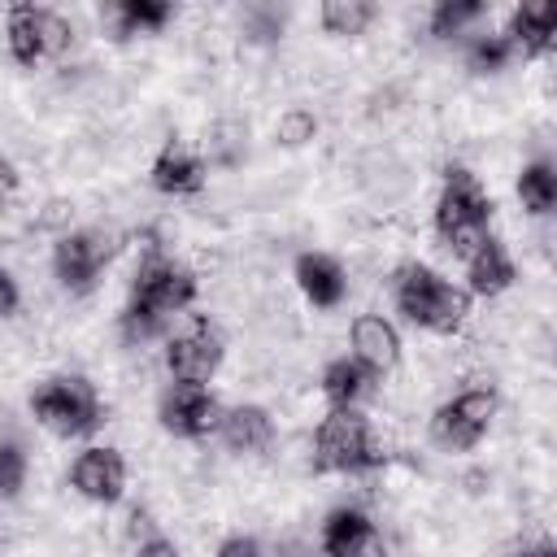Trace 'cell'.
Returning a JSON list of instances; mask_svg holds the SVG:
<instances>
[{"mask_svg":"<svg viewBox=\"0 0 557 557\" xmlns=\"http://www.w3.org/2000/svg\"><path fill=\"white\" fill-rule=\"evenodd\" d=\"M379 553V531L370 522V513L361 509H331L322 522V557H370Z\"/></svg>","mask_w":557,"mask_h":557,"instance_id":"5bb4252c","label":"cell"},{"mask_svg":"<svg viewBox=\"0 0 557 557\" xmlns=\"http://www.w3.org/2000/svg\"><path fill=\"white\" fill-rule=\"evenodd\" d=\"M374 4L370 0H326L318 9V22L326 35H361L370 22H374Z\"/></svg>","mask_w":557,"mask_h":557,"instance_id":"7402d4cb","label":"cell"},{"mask_svg":"<svg viewBox=\"0 0 557 557\" xmlns=\"http://www.w3.org/2000/svg\"><path fill=\"white\" fill-rule=\"evenodd\" d=\"M518 200H522V209L535 213V218L553 213V205H557V170H553L548 161L522 165V174H518Z\"/></svg>","mask_w":557,"mask_h":557,"instance_id":"44dd1931","label":"cell"},{"mask_svg":"<svg viewBox=\"0 0 557 557\" xmlns=\"http://www.w3.org/2000/svg\"><path fill=\"white\" fill-rule=\"evenodd\" d=\"M196 300V274L161 252L144 257L135 278H131V300L122 309V335L135 339H152L165 331V322L174 313H183Z\"/></svg>","mask_w":557,"mask_h":557,"instance_id":"6da1fadb","label":"cell"},{"mask_svg":"<svg viewBox=\"0 0 557 557\" xmlns=\"http://www.w3.org/2000/svg\"><path fill=\"white\" fill-rule=\"evenodd\" d=\"M313 131H318V122H313L309 113H300V109H292V113L278 122V139H283L287 148H296V144L313 139Z\"/></svg>","mask_w":557,"mask_h":557,"instance_id":"484cf974","label":"cell"},{"mask_svg":"<svg viewBox=\"0 0 557 557\" xmlns=\"http://www.w3.org/2000/svg\"><path fill=\"white\" fill-rule=\"evenodd\" d=\"M496 409H500V396L492 387H466V392H457L453 400H444L431 413V440L440 448H453V453L474 448L487 435Z\"/></svg>","mask_w":557,"mask_h":557,"instance_id":"52a82bcc","label":"cell"},{"mask_svg":"<svg viewBox=\"0 0 557 557\" xmlns=\"http://www.w3.org/2000/svg\"><path fill=\"white\" fill-rule=\"evenodd\" d=\"M348 344H352V361H361L374 379L387 374L400 361V335L383 313H357L348 326Z\"/></svg>","mask_w":557,"mask_h":557,"instance_id":"7c38bea8","label":"cell"},{"mask_svg":"<svg viewBox=\"0 0 557 557\" xmlns=\"http://www.w3.org/2000/svg\"><path fill=\"white\" fill-rule=\"evenodd\" d=\"M222 400L209 392V387H196V383H170L157 400V418L170 435L178 440H205L218 431L222 422Z\"/></svg>","mask_w":557,"mask_h":557,"instance_id":"9c48e42d","label":"cell"},{"mask_svg":"<svg viewBox=\"0 0 557 557\" xmlns=\"http://www.w3.org/2000/svg\"><path fill=\"white\" fill-rule=\"evenodd\" d=\"M374 387V374L352 361V357H335L322 366V396L331 400V409H357Z\"/></svg>","mask_w":557,"mask_h":557,"instance_id":"d6986e66","label":"cell"},{"mask_svg":"<svg viewBox=\"0 0 557 557\" xmlns=\"http://www.w3.org/2000/svg\"><path fill=\"white\" fill-rule=\"evenodd\" d=\"M387 453L379 448L361 409H331L313 431V470L322 474H361L383 466Z\"/></svg>","mask_w":557,"mask_h":557,"instance_id":"277c9868","label":"cell"},{"mask_svg":"<svg viewBox=\"0 0 557 557\" xmlns=\"http://www.w3.org/2000/svg\"><path fill=\"white\" fill-rule=\"evenodd\" d=\"M135 557H178V548H174L170 540H161V535H152V540H144V544L135 548Z\"/></svg>","mask_w":557,"mask_h":557,"instance_id":"f546056e","label":"cell"},{"mask_svg":"<svg viewBox=\"0 0 557 557\" xmlns=\"http://www.w3.org/2000/svg\"><path fill=\"white\" fill-rule=\"evenodd\" d=\"M513 61V44L505 35H479L470 48H466V65L474 74H500L505 65Z\"/></svg>","mask_w":557,"mask_h":557,"instance_id":"cb8c5ba5","label":"cell"},{"mask_svg":"<svg viewBox=\"0 0 557 557\" xmlns=\"http://www.w3.org/2000/svg\"><path fill=\"white\" fill-rule=\"evenodd\" d=\"M296 283L305 292V300L313 309H335L348 292V278H344V265L326 252H300L296 257Z\"/></svg>","mask_w":557,"mask_h":557,"instance_id":"2e32d148","label":"cell"},{"mask_svg":"<svg viewBox=\"0 0 557 557\" xmlns=\"http://www.w3.org/2000/svg\"><path fill=\"white\" fill-rule=\"evenodd\" d=\"M487 226H492V200H487L483 183L466 165H453L444 174V187H440V200H435V231H440V239L457 257H470L483 239H492Z\"/></svg>","mask_w":557,"mask_h":557,"instance_id":"3957f363","label":"cell"},{"mask_svg":"<svg viewBox=\"0 0 557 557\" xmlns=\"http://www.w3.org/2000/svg\"><path fill=\"white\" fill-rule=\"evenodd\" d=\"M4 35H9V57L17 65L35 70V65H44V61H52V57H61L70 48L74 26L61 13L44 9V4H13Z\"/></svg>","mask_w":557,"mask_h":557,"instance_id":"8992f818","label":"cell"},{"mask_svg":"<svg viewBox=\"0 0 557 557\" xmlns=\"http://www.w3.org/2000/svg\"><path fill=\"white\" fill-rule=\"evenodd\" d=\"M109 26L117 30V39H131V35H157L170 26L174 17V4L170 0H117L104 9Z\"/></svg>","mask_w":557,"mask_h":557,"instance_id":"ffe728a7","label":"cell"},{"mask_svg":"<svg viewBox=\"0 0 557 557\" xmlns=\"http://www.w3.org/2000/svg\"><path fill=\"white\" fill-rule=\"evenodd\" d=\"M13 191H17V165L9 157H0V205L13 200Z\"/></svg>","mask_w":557,"mask_h":557,"instance_id":"f1b7e54d","label":"cell"},{"mask_svg":"<svg viewBox=\"0 0 557 557\" xmlns=\"http://www.w3.org/2000/svg\"><path fill=\"white\" fill-rule=\"evenodd\" d=\"M218 557H265V548L257 535H226L218 544Z\"/></svg>","mask_w":557,"mask_h":557,"instance_id":"4316f807","label":"cell"},{"mask_svg":"<svg viewBox=\"0 0 557 557\" xmlns=\"http://www.w3.org/2000/svg\"><path fill=\"white\" fill-rule=\"evenodd\" d=\"M218 435L231 453H261L274 440V418L261 405H235V409L222 413Z\"/></svg>","mask_w":557,"mask_h":557,"instance_id":"ac0fdd59","label":"cell"},{"mask_svg":"<svg viewBox=\"0 0 557 557\" xmlns=\"http://www.w3.org/2000/svg\"><path fill=\"white\" fill-rule=\"evenodd\" d=\"M505 39L522 57H544L557 39V4H544V0L540 4H518L513 17H509Z\"/></svg>","mask_w":557,"mask_h":557,"instance_id":"e0dca14e","label":"cell"},{"mask_svg":"<svg viewBox=\"0 0 557 557\" xmlns=\"http://www.w3.org/2000/svg\"><path fill=\"white\" fill-rule=\"evenodd\" d=\"M30 413L44 431L70 440V435H91L104 418V405H100V392L83 374H57L30 392Z\"/></svg>","mask_w":557,"mask_h":557,"instance_id":"5b68a950","label":"cell"},{"mask_svg":"<svg viewBox=\"0 0 557 557\" xmlns=\"http://www.w3.org/2000/svg\"><path fill=\"white\" fill-rule=\"evenodd\" d=\"M70 483L96 505H117L126 492V461L117 448H83L70 466Z\"/></svg>","mask_w":557,"mask_h":557,"instance_id":"8fae6325","label":"cell"},{"mask_svg":"<svg viewBox=\"0 0 557 557\" xmlns=\"http://www.w3.org/2000/svg\"><path fill=\"white\" fill-rule=\"evenodd\" d=\"M483 13H487L483 0H440V4L431 9V35H435V39H453V35H461L470 22H479Z\"/></svg>","mask_w":557,"mask_h":557,"instance_id":"603a6c76","label":"cell"},{"mask_svg":"<svg viewBox=\"0 0 557 557\" xmlns=\"http://www.w3.org/2000/svg\"><path fill=\"white\" fill-rule=\"evenodd\" d=\"M392 296H396V309L413 326L435 331V335H453L470 318V292L466 287H453L448 278H440L422 261H405L392 274Z\"/></svg>","mask_w":557,"mask_h":557,"instance_id":"7a4b0ae2","label":"cell"},{"mask_svg":"<svg viewBox=\"0 0 557 557\" xmlns=\"http://www.w3.org/2000/svg\"><path fill=\"white\" fill-rule=\"evenodd\" d=\"M26 483V457L17 444H0V500L17 496Z\"/></svg>","mask_w":557,"mask_h":557,"instance_id":"d4e9b609","label":"cell"},{"mask_svg":"<svg viewBox=\"0 0 557 557\" xmlns=\"http://www.w3.org/2000/svg\"><path fill=\"white\" fill-rule=\"evenodd\" d=\"M117 252V235L113 231H100V226H83V231H65L57 239V252H52V274L65 292H91L100 270L113 261Z\"/></svg>","mask_w":557,"mask_h":557,"instance_id":"ba28073f","label":"cell"},{"mask_svg":"<svg viewBox=\"0 0 557 557\" xmlns=\"http://www.w3.org/2000/svg\"><path fill=\"white\" fill-rule=\"evenodd\" d=\"M513 557H557V548L544 540V544H527V548H518Z\"/></svg>","mask_w":557,"mask_h":557,"instance_id":"4dcf8cb0","label":"cell"},{"mask_svg":"<svg viewBox=\"0 0 557 557\" xmlns=\"http://www.w3.org/2000/svg\"><path fill=\"white\" fill-rule=\"evenodd\" d=\"M148 178H152V187H157L161 196H196V191L205 187V161H200L187 144L165 139V144L157 148L152 165H148Z\"/></svg>","mask_w":557,"mask_h":557,"instance_id":"4fadbf2b","label":"cell"},{"mask_svg":"<svg viewBox=\"0 0 557 557\" xmlns=\"http://www.w3.org/2000/svg\"><path fill=\"white\" fill-rule=\"evenodd\" d=\"M17 305H22V292H17V278L0 265V318H13L17 313Z\"/></svg>","mask_w":557,"mask_h":557,"instance_id":"83f0119b","label":"cell"},{"mask_svg":"<svg viewBox=\"0 0 557 557\" xmlns=\"http://www.w3.org/2000/svg\"><path fill=\"white\" fill-rule=\"evenodd\" d=\"M222 366V335L213 326H191L183 335H174L165 344V370L174 383H196V387H209V379L218 374Z\"/></svg>","mask_w":557,"mask_h":557,"instance_id":"30bf717a","label":"cell"},{"mask_svg":"<svg viewBox=\"0 0 557 557\" xmlns=\"http://www.w3.org/2000/svg\"><path fill=\"white\" fill-rule=\"evenodd\" d=\"M513 278H518L513 257L505 252V244H500L496 235L483 239V244L466 257V292H470V296H500V292L513 287Z\"/></svg>","mask_w":557,"mask_h":557,"instance_id":"9a60e30c","label":"cell"}]
</instances>
